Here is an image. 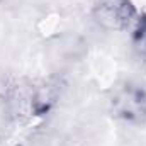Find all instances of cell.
I'll use <instances>...</instances> for the list:
<instances>
[{
  "label": "cell",
  "mask_w": 146,
  "mask_h": 146,
  "mask_svg": "<svg viewBox=\"0 0 146 146\" xmlns=\"http://www.w3.org/2000/svg\"><path fill=\"white\" fill-rule=\"evenodd\" d=\"M133 44L141 56H146V15H139L133 27Z\"/></svg>",
  "instance_id": "obj_4"
},
{
  "label": "cell",
  "mask_w": 146,
  "mask_h": 146,
  "mask_svg": "<svg viewBox=\"0 0 146 146\" xmlns=\"http://www.w3.org/2000/svg\"><path fill=\"white\" fill-rule=\"evenodd\" d=\"M2 2H3V0H0V3H2Z\"/></svg>",
  "instance_id": "obj_5"
},
{
  "label": "cell",
  "mask_w": 146,
  "mask_h": 146,
  "mask_svg": "<svg viewBox=\"0 0 146 146\" xmlns=\"http://www.w3.org/2000/svg\"><path fill=\"white\" fill-rule=\"evenodd\" d=\"M109 112L126 124H146V88L138 82H122L109 97Z\"/></svg>",
  "instance_id": "obj_2"
},
{
  "label": "cell",
  "mask_w": 146,
  "mask_h": 146,
  "mask_svg": "<svg viewBox=\"0 0 146 146\" xmlns=\"http://www.w3.org/2000/svg\"><path fill=\"white\" fill-rule=\"evenodd\" d=\"M2 104L10 121L24 124L39 119L36 82L27 78H12L2 87Z\"/></svg>",
  "instance_id": "obj_1"
},
{
  "label": "cell",
  "mask_w": 146,
  "mask_h": 146,
  "mask_svg": "<svg viewBox=\"0 0 146 146\" xmlns=\"http://www.w3.org/2000/svg\"><path fill=\"white\" fill-rule=\"evenodd\" d=\"M92 15L107 31H133L139 19V12L131 0H97Z\"/></svg>",
  "instance_id": "obj_3"
}]
</instances>
